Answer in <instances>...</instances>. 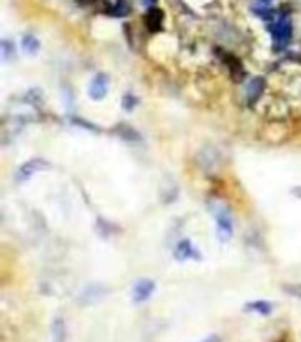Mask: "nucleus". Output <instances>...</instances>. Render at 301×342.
<instances>
[{"mask_svg":"<svg viewBox=\"0 0 301 342\" xmlns=\"http://www.w3.org/2000/svg\"><path fill=\"white\" fill-rule=\"evenodd\" d=\"M210 210H212V216L217 221V237H219V240L222 244L229 242L233 237V219L229 216L227 208L222 203L213 201L210 203Z\"/></svg>","mask_w":301,"mask_h":342,"instance_id":"1","label":"nucleus"},{"mask_svg":"<svg viewBox=\"0 0 301 342\" xmlns=\"http://www.w3.org/2000/svg\"><path fill=\"white\" fill-rule=\"evenodd\" d=\"M268 30L273 37V42L276 46H285L289 41H291V35H292V23L289 18L285 16H280L276 18L275 22H271L268 25Z\"/></svg>","mask_w":301,"mask_h":342,"instance_id":"2","label":"nucleus"},{"mask_svg":"<svg viewBox=\"0 0 301 342\" xmlns=\"http://www.w3.org/2000/svg\"><path fill=\"white\" fill-rule=\"evenodd\" d=\"M50 168H51L50 161H46V159H42V157H34L19 166L18 171H16V180L27 182V180H30L34 175H37L39 171H44Z\"/></svg>","mask_w":301,"mask_h":342,"instance_id":"3","label":"nucleus"},{"mask_svg":"<svg viewBox=\"0 0 301 342\" xmlns=\"http://www.w3.org/2000/svg\"><path fill=\"white\" fill-rule=\"evenodd\" d=\"M108 293H109L108 286H104L102 282H92V284H88L79 293L78 302L81 305H92V304H97L99 300H102Z\"/></svg>","mask_w":301,"mask_h":342,"instance_id":"4","label":"nucleus"},{"mask_svg":"<svg viewBox=\"0 0 301 342\" xmlns=\"http://www.w3.org/2000/svg\"><path fill=\"white\" fill-rule=\"evenodd\" d=\"M153 291H155V281L140 279V281H136V284L132 286V300L136 302V304L145 302L152 296Z\"/></svg>","mask_w":301,"mask_h":342,"instance_id":"5","label":"nucleus"},{"mask_svg":"<svg viewBox=\"0 0 301 342\" xmlns=\"http://www.w3.org/2000/svg\"><path fill=\"white\" fill-rule=\"evenodd\" d=\"M108 89H109L108 76H106L104 73H99V74H95L94 79L90 81L88 94H90V97H92V99L99 101V99L106 97V94H108Z\"/></svg>","mask_w":301,"mask_h":342,"instance_id":"6","label":"nucleus"},{"mask_svg":"<svg viewBox=\"0 0 301 342\" xmlns=\"http://www.w3.org/2000/svg\"><path fill=\"white\" fill-rule=\"evenodd\" d=\"M174 258L180 261L185 260H201V252L190 244V240H181L174 249Z\"/></svg>","mask_w":301,"mask_h":342,"instance_id":"7","label":"nucleus"},{"mask_svg":"<svg viewBox=\"0 0 301 342\" xmlns=\"http://www.w3.org/2000/svg\"><path fill=\"white\" fill-rule=\"evenodd\" d=\"M245 312H256L261 314V316H269L273 312V304L266 300H256V302H248L245 304Z\"/></svg>","mask_w":301,"mask_h":342,"instance_id":"8","label":"nucleus"},{"mask_svg":"<svg viewBox=\"0 0 301 342\" xmlns=\"http://www.w3.org/2000/svg\"><path fill=\"white\" fill-rule=\"evenodd\" d=\"M162 22H164V14H162L160 9H150L146 13L145 23L148 27L150 32H158L162 29Z\"/></svg>","mask_w":301,"mask_h":342,"instance_id":"9","label":"nucleus"},{"mask_svg":"<svg viewBox=\"0 0 301 342\" xmlns=\"http://www.w3.org/2000/svg\"><path fill=\"white\" fill-rule=\"evenodd\" d=\"M51 335L53 342H65L67 340V325L63 317H55L53 325H51Z\"/></svg>","mask_w":301,"mask_h":342,"instance_id":"10","label":"nucleus"},{"mask_svg":"<svg viewBox=\"0 0 301 342\" xmlns=\"http://www.w3.org/2000/svg\"><path fill=\"white\" fill-rule=\"evenodd\" d=\"M264 90V79L263 78H253L247 87V97L250 101H256Z\"/></svg>","mask_w":301,"mask_h":342,"instance_id":"11","label":"nucleus"},{"mask_svg":"<svg viewBox=\"0 0 301 342\" xmlns=\"http://www.w3.org/2000/svg\"><path fill=\"white\" fill-rule=\"evenodd\" d=\"M21 46H23V51L29 55H35L39 51V48H41V45H39L37 37L32 34H25L21 39Z\"/></svg>","mask_w":301,"mask_h":342,"instance_id":"12","label":"nucleus"},{"mask_svg":"<svg viewBox=\"0 0 301 342\" xmlns=\"http://www.w3.org/2000/svg\"><path fill=\"white\" fill-rule=\"evenodd\" d=\"M224 62L227 63L229 69H231L233 78H235V79H241V78H243V66H241V62L238 60L236 57H233V55H225Z\"/></svg>","mask_w":301,"mask_h":342,"instance_id":"13","label":"nucleus"},{"mask_svg":"<svg viewBox=\"0 0 301 342\" xmlns=\"http://www.w3.org/2000/svg\"><path fill=\"white\" fill-rule=\"evenodd\" d=\"M282 291L287 293L289 296L299 298L301 300V282H287V284H282Z\"/></svg>","mask_w":301,"mask_h":342,"instance_id":"14","label":"nucleus"},{"mask_svg":"<svg viewBox=\"0 0 301 342\" xmlns=\"http://www.w3.org/2000/svg\"><path fill=\"white\" fill-rule=\"evenodd\" d=\"M0 46H2V57H4V60H11V58L14 57V46L11 45V41L4 39V41L0 42Z\"/></svg>","mask_w":301,"mask_h":342,"instance_id":"15","label":"nucleus"},{"mask_svg":"<svg viewBox=\"0 0 301 342\" xmlns=\"http://www.w3.org/2000/svg\"><path fill=\"white\" fill-rule=\"evenodd\" d=\"M136 104H137V99L134 97L132 94H125L124 95V101H122V106H124V110H132Z\"/></svg>","mask_w":301,"mask_h":342,"instance_id":"16","label":"nucleus"},{"mask_svg":"<svg viewBox=\"0 0 301 342\" xmlns=\"http://www.w3.org/2000/svg\"><path fill=\"white\" fill-rule=\"evenodd\" d=\"M201 342H222V339L219 335H210V337H206V339H203Z\"/></svg>","mask_w":301,"mask_h":342,"instance_id":"17","label":"nucleus"},{"mask_svg":"<svg viewBox=\"0 0 301 342\" xmlns=\"http://www.w3.org/2000/svg\"><path fill=\"white\" fill-rule=\"evenodd\" d=\"M155 2V0H143V4H145V6H150V4H153Z\"/></svg>","mask_w":301,"mask_h":342,"instance_id":"18","label":"nucleus"}]
</instances>
